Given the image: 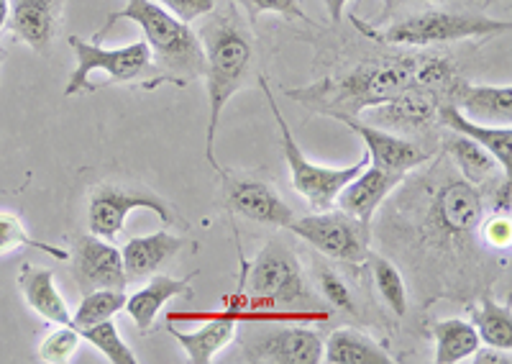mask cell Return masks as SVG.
Masks as SVG:
<instances>
[{
	"label": "cell",
	"mask_w": 512,
	"mask_h": 364,
	"mask_svg": "<svg viewBox=\"0 0 512 364\" xmlns=\"http://www.w3.org/2000/svg\"><path fill=\"white\" fill-rule=\"evenodd\" d=\"M338 121L349 126L364 141V152L369 154V165L382 167V170L413 172L436 154L433 149H425L423 144H418V141L405 139V136L382 129V126L367 124L359 116H344L338 118Z\"/></svg>",
	"instance_id": "5bb4252c"
},
{
	"label": "cell",
	"mask_w": 512,
	"mask_h": 364,
	"mask_svg": "<svg viewBox=\"0 0 512 364\" xmlns=\"http://www.w3.org/2000/svg\"><path fill=\"white\" fill-rule=\"evenodd\" d=\"M126 290L116 288H100L90 290V293H82L80 306H77L75 316H72V326L77 329H85V326H93L100 321H111L126 306Z\"/></svg>",
	"instance_id": "f546056e"
},
{
	"label": "cell",
	"mask_w": 512,
	"mask_h": 364,
	"mask_svg": "<svg viewBox=\"0 0 512 364\" xmlns=\"http://www.w3.org/2000/svg\"><path fill=\"white\" fill-rule=\"evenodd\" d=\"M287 229L338 265H364L372 252V226L361 224L341 208H326L292 221Z\"/></svg>",
	"instance_id": "ba28073f"
},
{
	"label": "cell",
	"mask_w": 512,
	"mask_h": 364,
	"mask_svg": "<svg viewBox=\"0 0 512 364\" xmlns=\"http://www.w3.org/2000/svg\"><path fill=\"white\" fill-rule=\"evenodd\" d=\"M8 18H11V3H8V0H0V31L8 26Z\"/></svg>",
	"instance_id": "60d3db41"
},
{
	"label": "cell",
	"mask_w": 512,
	"mask_h": 364,
	"mask_svg": "<svg viewBox=\"0 0 512 364\" xmlns=\"http://www.w3.org/2000/svg\"><path fill=\"white\" fill-rule=\"evenodd\" d=\"M313 277H315V288L323 295L328 306L336 308V311L346 313V316H359L361 306L359 298H356L354 282L344 275L341 270L331 265V259H315L313 262Z\"/></svg>",
	"instance_id": "f1b7e54d"
},
{
	"label": "cell",
	"mask_w": 512,
	"mask_h": 364,
	"mask_svg": "<svg viewBox=\"0 0 512 364\" xmlns=\"http://www.w3.org/2000/svg\"><path fill=\"white\" fill-rule=\"evenodd\" d=\"M182 249V239L169 231H154L149 236H134L121 249L123 270H126L128 285L144 282L157 275L169 259H175Z\"/></svg>",
	"instance_id": "d6986e66"
},
{
	"label": "cell",
	"mask_w": 512,
	"mask_h": 364,
	"mask_svg": "<svg viewBox=\"0 0 512 364\" xmlns=\"http://www.w3.org/2000/svg\"><path fill=\"white\" fill-rule=\"evenodd\" d=\"M469 359L477 364H510V354H507L505 349H497V347H487V349L479 347Z\"/></svg>",
	"instance_id": "f35d334b"
},
{
	"label": "cell",
	"mask_w": 512,
	"mask_h": 364,
	"mask_svg": "<svg viewBox=\"0 0 512 364\" xmlns=\"http://www.w3.org/2000/svg\"><path fill=\"white\" fill-rule=\"evenodd\" d=\"M387 52L364 54L323 75L305 88H287L285 95L308 111L328 118L359 116L367 108L382 106L413 83L415 52L384 47Z\"/></svg>",
	"instance_id": "7a4b0ae2"
},
{
	"label": "cell",
	"mask_w": 512,
	"mask_h": 364,
	"mask_svg": "<svg viewBox=\"0 0 512 364\" xmlns=\"http://www.w3.org/2000/svg\"><path fill=\"white\" fill-rule=\"evenodd\" d=\"M80 331L72 323H57V329L47 334L39 344V359L47 364H64L80 349Z\"/></svg>",
	"instance_id": "d6a6232c"
},
{
	"label": "cell",
	"mask_w": 512,
	"mask_h": 364,
	"mask_svg": "<svg viewBox=\"0 0 512 364\" xmlns=\"http://www.w3.org/2000/svg\"><path fill=\"white\" fill-rule=\"evenodd\" d=\"M134 211H152L164 226L180 221L175 206L141 182H100L88 200V229L100 239L113 241Z\"/></svg>",
	"instance_id": "9c48e42d"
},
{
	"label": "cell",
	"mask_w": 512,
	"mask_h": 364,
	"mask_svg": "<svg viewBox=\"0 0 512 364\" xmlns=\"http://www.w3.org/2000/svg\"><path fill=\"white\" fill-rule=\"evenodd\" d=\"M70 47L75 52V72L67 80L64 95H80L93 90V75L103 72L118 85L136 83L152 70V52L146 42L126 44L118 49H103L93 42H85L80 36H70Z\"/></svg>",
	"instance_id": "30bf717a"
},
{
	"label": "cell",
	"mask_w": 512,
	"mask_h": 364,
	"mask_svg": "<svg viewBox=\"0 0 512 364\" xmlns=\"http://www.w3.org/2000/svg\"><path fill=\"white\" fill-rule=\"evenodd\" d=\"M80 331V336L88 344H93L95 349H98L100 354H103L105 359L111 364H136L139 359H136V354L128 349L126 341L121 339V334H118L116 323L111 321H100V323H93V326H85V329H77Z\"/></svg>",
	"instance_id": "4dcf8cb0"
},
{
	"label": "cell",
	"mask_w": 512,
	"mask_h": 364,
	"mask_svg": "<svg viewBox=\"0 0 512 364\" xmlns=\"http://www.w3.org/2000/svg\"><path fill=\"white\" fill-rule=\"evenodd\" d=\"M221 175L223 206L236 216H244L254 224L274 226V229H287L295 221V211L287 206L282 195L269 185L251 175H239V172L218 170Z\"/></svg>",
	"instance_id": "7c38bea8"
},
{
	"label": "cell",
	"mask_w": 512,
	"mask_h": 364,
	"mask_svg": "<svg viewBox=\"0 0 512 364\" xmlns=\"http://www.w3.org/2000/svg\"><path fill=\"white\" fill-rule=\"evenodd\" d=\"M198 272H190L187 277H169V275H152L144 288L136 290L134 295H128L123 311L131 316V321L136 323V329L141 334H149V329L157 321L159 311L164 308V303H169L172 298H190L192 295V280H195Z\"/></svg>",
	"instance_id": "ac0fdd59"
},
{
	"label": "cell",
	"mask_w": 512,
	"mask_h": 364,
	"mask_svg": "<svg viewBox=\"0 0 512 364\" xmlns=\"http://www.w3.org/2000/svg\"><path fill=\"white\" fill-rule=\"evenodd\" d=\"M472 323L479 339L487 347H497L510 352L512 349V313L510 306H500L492 293L479 295L472 306Z\"/></svg>",
	"instance_id": "4316f807"
},
{
	"label": "cell",
	"mask_w": 512,
	"mask_h": 364,
	"mask_svg": "<svg viewBox=\"0 0 512 364\" xmlns=\"http://www.w3.org/2000/svg\"><path fill=\"white\" fill-rule=\"evenodd\" d=\"M244 11V16L249 18L251 24H256V18L264 16V13H274V16H282L287 24H313L308 13L303 11L300 0H231Z\"/></svg>",
	"instance_id": "836d02e7"
},
{
	"label": "cell",
	"mask_w": 512,
	"mask_h": 364,
	"mask_svg": "<svg viewBox=\"0 0 512 364\" xmlns=\"http://www.w3.org/2000/svg\"><path fill=\"white\" fill-rule=\"evenodd\" d=\"M492 188L482 185L484 190V198H487V211L492 213H505L510 216V208H512V190H510V175L505 177H492L489 180Z\"/></svg>",
	"instance_id": "8d00e7d4"
},
{
	"label": "cell",
	"mask_w": 512,
	"mask_h": 364,
	"mask_svg": "<svg viewBox=\"0 0 512 364\" xmlns=\"http://www.w3.org/2000/svg\"><path fill=\"white\" fill-rule=\"evenodd\" d=\"M431 334L436 341V364L466 362L482 347L474 323L464 321V318H441L438 323H433Z\"/></svg>",
	"instance_id": "484cf974"
},
{
	"label": "cell",
	"mask_w": 512,
	"mask_h": 364,
	"mask_svg": "<svg viewBox=\"0 0 512 364\" xmlns=\"http://www.w3.org/2000/svg\"><path fill=\"white\" fill-rule=\"evenodd\" d=\"M246 362L259 364H318L323 362V336L308 326H280L244 336Z\"/></svg>",
	"instance_id": "4fadbf2b"
},
{
	"label": "cell",
	"mask_w": 512,
	"mask_h": 364,
	"mask_svg": "<svg viewBox=\"0 0 512 364\" xmlns=\"http://www.w3.org/2000/svg\"><path fill=\"white\" fill-rule=\"evenodd\" d=\"M236 331H239V318L233 313H226V316L210 318L208 323H203L198 331H190V334L187 331H169V334L180 341L192 364H210L218 352H223L236 339Z\"/></svg>",
	"instance_id": "cb8c5ba5"
},
{
	"label": "cell",
	"mask_w": 512,
	"mask_h": 364,
	"mask_svg": "<svg viewBox=\"0 0 512 364\" xmlns=\"http://www.w3.org/2000/svg\"><path fill=\"white\" fill-rule=\"evenodd\" d=\"M72 259V277L82 293L100 288L126 290V270H123L121 249L113 247L108 239L85 234L75 241Z\"/></svg>",
	"instance_id": "9a60e30c"
},
{
	"label": "cell",
	"mask_w": 512,
	"mask_h": 364,
	"mask_svg": "<svg viewBox=\"0 0 512 364\" xmlns=\"http://www.w3.org/2000/svg\"><path fill=\"white\" fill-rule=\"evenodd\" d=\"M323 362L328 364H395L387 349L359 329H336L323 341Z\"/></svg>",
	"instance_id": "d4e9b609"
},
{
	"label": "cell",
	"mask_w": 512,
	"mask_h": 364,
	"mask_svg": "<svg viewBox=\"0 0 512 364\" xmlns=\"http://www.w3.org/2000/svg\"><path fill=\"white\" fill-rule=\"evenodd\" d=\"M349 21L361 36L372 39L374 44L395 49H436L448 44L472 42V39H489V36L507 34L512 29L510 21L484 16V11H451V8L431 6L420 11L405 13L384 26H369L356 13H349Z\"/></svg>",
	"instance_id": "277c9868"
},
{
	"label": "cell",
	"mask_w": 512,
	"mask_h": 364,
	"mask_svg": "<svg viewBox=\"0 0 512 364\" xmlns=\"http://www.w3.org/2000/svg\"><path fill=\"white\" fill-rule=\"evenodd\" d=\"M200 47L205 54V88H208V134H205V157L213 170H221L216 162V131L221 113L233 95L244 90L256 77V36L251 21L236 3H218L203 16L198 31Z\"/></svg>",
	"instance_id": "3957f363"
},
{
	"label": "cell",
	"mask_w": 512,
	"mask_h": 364,
	"mask_svg": "<svg viewBox=\"0 0 512 364\" xmlns=\"http://www.w3.org/2000/svg\"><path fill=\"white\" fill-rule=\"evenodd\" d=\"M157 3L175 13L177 18H182V21H187V24L198 21V18H203L205 13L218 6V0H157Z\"/></svg>",
	"instance_id": "74e56055"
},
{
	"label": "cell",
	"mask_w": 512,
	"mask_h": 364,
	"mask_svg": "<svg viewBox=\"0 0 512 364\" xmlns=\"http://www.w3.org/2000/svg\"><path fill=\"white\" fill-rule=\"evenodd\" d=\"M438 147H441V152L451 159V165L456 167V172H459L464 180L472 182V185H477V188L487 185V182L497 175V167H500L497 165V159L492 157L482 144L469 139V136H461L456 134V131H448L441 126Z\"/></svg>",
	"instance_id": "603a6c76"
},
{
	"label": "cell",
	"mask_w": 512,
	"mask_h": 364,
	"mask_svg": "<svg viewBox=\"0 0 512 364\" xmlns=\"http://www.w3.org/2000/svg\"><path fill=\"white\" fill-rule=\"evenodd\" d=\"M351 0H323V6H326L328 11V18H331V24L338 26L341 21H344V11L346 6H349Z\"/></svg>",
	"instance_id": "ab89813d"
},
{
	"label": "cell",
	"mask_w": 512,
	"mask_h": 364,
	"mask_svg": "<svg viewBox=\"0 0 512 364\" xmlns=\"http://www.w3.org/2000/svg\"><path fill=\"white\" fill-rule=\"evenodd\" d=\"M441 103L443 98L438 93L423 88V85L410 83L395 98H390L382 106H374L372 118L379 121L382 129L395 131V134L418 141L425 149H431L425 141H438V136H441V124H438V108H441Z\"/></svg>",
	"instance_id": "8fae6325"
},
{
	"label": "cell",
	"mask_w": 512,
	"mask_h": 364,
	"mask_svg": "<svg viewBox=\"0 0 512 364\" xmlns=\"http://www.w3.org/2000/svg\"><path fill=\"white\" fill-rule=\"evenodd\" d=\"M492 3H495V0H484V3H482V11H487V8L492 6Z\"/></svg>",
	"instance_id": "b9f144b4"
},
{
	"label": "cell",
	"mask_w": 512,
	"mask_h": 364,
	"mask_svg": "<svg viewBox=\"0 0 512 364\" xmlns=\"http://www.w3.org/2000/svg\"><path fill=\"white\" fill-rule=\"evenodd\" d=\"M64 0H13L8 29L18 42L47 54L62 26Z\"/></svg>",
	"instance_id": "2e32d148"
},
{
	"label": "cell",
	"mask_w": 512,
	"mask_h": 364,
	"mask_svg": "<svg viewBox=\"0 0 512 364\" xmlns=\"http://www.w3.org/2000/svg\"><path fill=\"white\" fill-rule=\"evenodd\" d=\"M116 21H131L144 31V42L159 70V83L167 80V83L185 85L203 77L205 54L198 31L172 11L159 6L157 0H126L121 11L108 16V24L100 34H105Z\"/></svg>",
	"instance_id": "5b68a950"
},
{
	"label": "cell",
	"mask_w": 512,
	"mask_h": 364,
	"mask_svg": "<svg viewBox=\"0 0 512 364\" xmlns=\"http://www.w3.org/2000/svg\"><path fill=\"white\" fill-rule=\"evenodd\" d=\"M259 80V88H262L264 98L269 103V111H272L274 121H277V129H280V141H282V152H285L287 167H290V177L292 185L305 200L310 203V208L315 211H326V208L336 206L338 193L359 175L364 167L369 165V154L364 152L359 157V162L349 167H326V165H315L310 162L308 157L303 154V149L297 147V139L292 136L290 124H287V118L282 116V111L277 108V100H274L272 85L264 75H256Z\"/></svg>",
	"instance_id": "52a82bcc"
},
{
	"label": "cell",
	"mask_w": 512,
	"mask_h": 364,
	"mask_svg": "<svg viewBox=\"0 0 512 364\" xmlns=\"http://www.w3.org/2000/svg\"><path fill=\"white\" fill-rule=\"evenodd\" d=\"M246 293L254 308H315L303 265L282 239H269L246 270Z\"/></svg>",
	"instance_id": "8992f818"
},
{
	"label": "cell",
	"mask_w": 512,
	"mask_h": 364,
	"mask_svg": "<svg viewBox=\"0 0 512 364\" xmlns=\"http://www.w3.org/2000/svg\"><path fill=\"white\" fill-rule=\"evenodd\" d=\"M18 288L24 293L26 306L34 313H39L44 321L54 323V326L57 323H72V311L67 306V300L57 290L54 270L24 262L21 272H18Z\"/></svg>",
	"instance_id": "7402d4cb"
},
{
	"label": "cell",
	"mask_w": 512,
	"mask_h": 364,
	"mask_svg": "<svg viewBox=\"0 0 512 364\" xmlns=\"http://www.w3.org/2000/svg\"><path fill=\"white\" fill-rule=\"evenodd\" d=\"M448 100H451L466 118L479 121V124L510 126L512 121L510 85H474L464 77Z\"/></svg>",
	"instance_id": "ffe728a7"
},
{
	"label": "cell",
	"mask_w": 512,
	"mask_h": 364,
	"mask_svg": "<svg viewBox=\"0 0 512 364\" xmlns=\"http://www.w3.org/2000/svg\"><path fill=\"white\" fill-rule=\"evenodd\" d=\"M21 247H31V249H39L44 254H52V257L62 259L67 262L70 259V252H64V249L52 247V244H44V241L34 239V236L26 231V226L21 224V218L16 213H6L0 211V254H8V252H16Z\"/></svg>",
	"instance_id": "1f68e13d"
},
{
	"label": "cell",
	"mask_w": 512,
	"mask_h": 364,
	"mask_svg": "<svg viewBox=\"0 0 512 364\" xmlns=\"http://www.w3.org/2000/svg\"><path fill=\"white\" fill-rule=\"evenodd\" d=\"M487 216L484 190L456 172L438 149L408 172L372 218V247H382L408 275L418 303H472L492 293L507 257L484 247L479 226Z\"/></svg>",
	"instance_id": "6da1fadb"
},
{
	"label": "cell",
	"mask_w": 512,
	"mask_h": 364,
	"mask_svg": "<svg viewBox=\"0 0 512 364\" xmlns=\"http://www.w3.org/2000/svg\"><path fill=\"white\" fill-rule=\"evenodd\" d=\"M479 236H482L484 247L492 249V252H507L512 244V224L510 216L505 213H492V216H484L482 226H479Z\"/></svg>",
	"instance_id": "e575fe53"
},
{
	"label": "cell",
	"mask_w": 512,
	"mask_h": 364,
	"mask_svg": "<svg viewBox=\"0 0 512 364\" xmlns=\"http://www.w3.org/2000/svg\"><path fill=\"white\" fill-rule=\"evenodd\" d=\"M367 265L369 272H372L374 290L379 293V298H382V303L387 306V311L397 318L405 316V313H408L410 290L400 267H397L390 257H384V254L377 252H369Z\"/></svg>",
	"instance_id": "83f0119b"
},
{
	"label": "cell",
	"mask_w": 512,
	"mask_h": 364,
	"mask_svg": "<svg viewBox=\"0 0 512 364\" xmlns=\"http://www.w3.org/2000/svg\"><path fill=\"white\" fill-rule=\"evenodd\" d=\"M446 0H382V11L374 21H367L369 26H384L395 21V18L405 16V13L420 11V8H431V6H441Z\"/></svg>",
	"instance_id": "d590c367"
},
{
	"label": "cell",
	"mask_w": 512,
	"mask_h": 364,
	"mask_svg": "<svg viewBox=\"0 0 512 364\" xmlns=\"http://www.w3.org/2000/svg\"><path fill=\"white\" fill-rule=\"evenodd\" d=\"M405 175H408V172H392L382 170V167L367 165L344 190H341V193H338V208L349 213V216L359 218L361 224H372L374 213L379 211V206H382L384 200H387V195L400 185Z\"/></svg>",
	"instance_id": "e0dca14e"
},
{
	"label": "cell",
	"mask_w": 512,
	"mask_h": 364,
	"mask_svg": "<svg viewBox=\"0 0 512 364\" xmlns=\"http://www.w3.org/2000/svg\"><path fill=\"white\" fill-rule=\"evenodd\" d=\"M438 124L448 131H456L461 136H469L472 141L482 144L492 157L497 159V165L502 167V172L510 175L512 167V129L510 126H497V124H479L466 118L459 108L451 103V100H443L441 108H438Z\"/></svg>",
	"instance_id": "44dd1931"
}]
</instances>
